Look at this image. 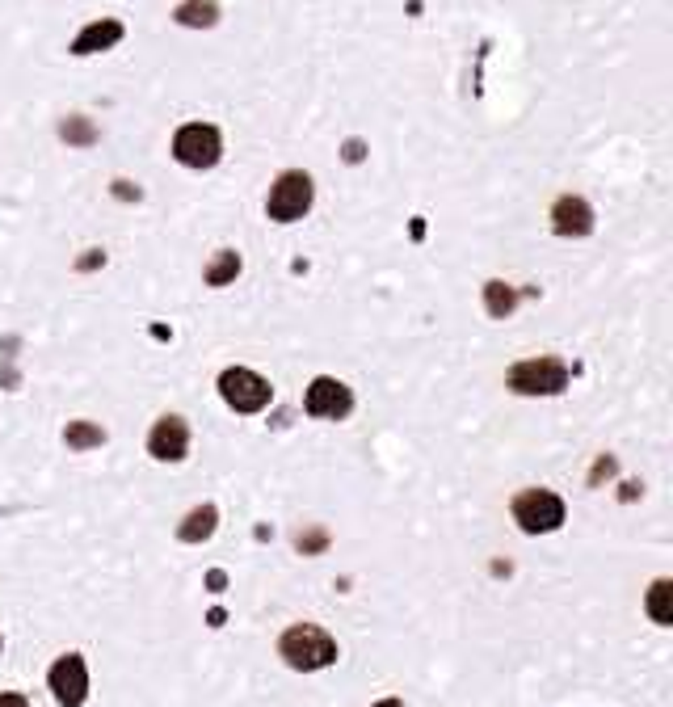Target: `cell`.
Returning <instances> with one entry per match:
<instances>
[{"label": "cell", "mask_w": 673, "mask_h": 707, "mask_svg": "<svg viewBox=\"0 0 673 707\" xmlns=\"http://www.w3.org/2000/svg\"><path fill=\"white\" fill-rule=\"evenodd\" d=\"M278 657L299 674H316V670H324V665L337 661V640L324 628H316V623H295V628L282 632Z\"/></svg>", "instance_id": "cell-1"}, {"label": "cell", "mask_w": 673, "mask_h": 707, "mask_svg": "<svg viewBox=\"0 0 673 707\" xmlns=\"http://www.w3.org/2000/svg\"><path fill=\"white\" fill-rule=\"evenodd\" d=\"M312 177L303 169H287L274 186H270V198H265V211H270V219H278V224H295V219H303L312 211Z\"/></svg>", "instance_id": "cell-2"}, {"label": "cell", "mask_w": 673, "mask_h": 707, "mask_svg": "<svg viewBox=\"0 0 673 707\" xmlns=\"http://www.w3.org/2000/svg\"><path fill=\"white\" fill-rule=\"evenodd\" d=\"M509 388L518 396H560L568 388V367L560 358H526L509 371Z\"/></svg>", "instance_id": "cell-3"}, {"label": "cell", "mask_w": 673, "mask_h": 707, "mask_svg": "<svg viewBox=\"0 0 673 707\" xmlns=\"http://www.w3.org/2000/svg\"><path fill=\"white\" fill-rule=\"evenodd\" d=\"M514 522L526 535H547L564 522V501L552 489H522L514 497Z\"/></svg>", "instance_id": "cell-4"}, {"label": "cell", "mask_w": 673, "mask_h": 707, "mask_svg": "<svg viewBox=\"0 0 673 707\" xmlns=\"http://www.w3.org/2000/svg\"><path fill=\"white\" fill-rule=\"evenodd\" d=\"M219 396L228 400V409H236V413H261L265 404H270L274 388H270V379H261L249 367H228L219 375Z\"/></svg>", "instance_id": "cell-5"}, {"label": "cell", "mask_w": 673, "mask_h": 707, "mask_svg": "<svg viewBox=\"0 0 673 707\" xmlns=\"http://www.w3.org/2000/svg\"><path fill=\"white\" fill-rule=\"evenodd\" d=\"M173 156L186 169H211V165H219V156H223V139H219V131L211 123H186L173 135Z\"/></svg>", "instance_id": "cell-6"}, {"label": "cell", "mask_w": 673, "mask_h": 707, "mask_svg": "<svg viewBox=\"0 0 673 707\" xmlns=\"http://www.w3.org/2000/svg\"><path fill=\"white\" fill-rule=\"evenodd\" d=\"M51 695L59 707H80L89 699V670H85V657L80 653H68V657H59L51 665Z\"/></svg>", "instance_id": "cell-7"}, {"label": "cell", "mask_w": 673, "mask_h": 707, "mask_svg": "<svg viewBox=\"0 0 673 707\" xmlns=\"http://www.w3.org/2000/svg\"><path fill=\"white\" fill-rule=\"evenodd\" d=\"M303 409H308L312 417H324V421H341V417H350V409H354V392L345 388L341 379L320 375V379H312L308 396H303Z\"/></svg>", "instance_id": "cell-8"}, {"label": "cell", "mask_w": 673, "mask_h": 707, "mask_svg": "<svg viewBox=\"0 0 673 707\" xmlns=\"http://www.w3.org/2000/svg\"><path fill=\"white\" fill-rule=\"evenodd\" d=\"M190 451V426L181 417H160L148 434V455L160 463H181Z\"/></svg>", "instance_id": "cell-9"}, {"label": "cell", "mask_w": 673, "mask_h": 707, "mask_svg": "<svg viewBox=\"0 0 673 707\" xmlns=\"http://www.w3.org/2000/svg\"><path fill=\"white\" fill-rule=\"evenodd\" d=\"M552 228L560 236H589V232H594V207H589L585 198H577V194H564V198H556V207H552Z\"/></svg>", "instance_id": "cell-10"}, {"label": "cell", "mask_w": 673, "mask_h": 707, "mask_svg": "<svg viewBox=\"0 0 673 707\" xmlns=\"http://www.w3.org/2000/svg\"><path fill=\"white\" fill-rule=\"evenodd\" d=\"M114 43H122V22L114 17H101V22L85 26L72 38V55H97V51H110Z\"/></svg>", "instance_id": "cell-11"}, {"label": "cell", "mask_w": 673, "mask_h": 707, "mask_svg": "<svg viewBox=\"0 0 673 707\" xmlns=\"http://www.w3.org/2000/svg\"><path fill=\"white\" fill-rule=\"evenodd\" d=\"M215 522H219L215 505H198V510H190L186 522L177 527V539H181V543H202V539H211V535H215Z\"/></svg>", "instance_id": "cell-12"}, {"label": "cell", "mask_w": 673, "mask_h": 707, "mask_svg": "<svg viewBox=\"0 0 673 707\" xmlns=\"http://www.w3.org/2000/svg\"><path fill=\"white\" fill-rule=\"evenodd\" d=\"M173 17L190 30H211L219 22V5L215 0H181V5L173 9Z\"/></svg>", "instance_id": "cell-13"}, {"label": "cell", "mask_w": 673, "mask_h": 707, "mask_svg": "<svg viewBox=\"0 0 673 707\" xmlns=\"http://www.w3.org/2000/svg\"><path fill=\"white\" fill-rule=\"evenodd\" d=\"M484 308H488V316H497V320L514 316V308H518V291L509 287V282H501V278L484 282Z\"/></svg>", "instance_id": "cell-14"}, {"label": "cell", "mask_w": 673, "mask_h": 707, "mask_svg": "<svg viewBox=\"0 0 673 707\" xmlns=\"http://www.w3.org/2000/svg\"><path fill=\"white\" fill-rule=\"evenodd\" d=\"M648 615H652V623H657V628H669L673 623V581H657L648 590Z\"/></svg>", "instance_id": "cell-15"}, {"label": "cell", "mask_w": 673, "mask_h": 707, "mask_svg": "<svg viewBox=\"0 0 673 707\" xmlns=\"http://www.w3.org/2000/svg\"><path fill=\"white\" fill-rule=\"evenodd\" d=\"M236 274H240V253L219 249L215 261L207 266V287H228V282H236Z\"/></svg>", "instance_id": "cell-16"}, {"label": "cell", "mask_w": 673, "mask_h": 707, "mask_svg": "<svg viewBox=\"0 0 673 707\" xmlns=\"http://www.w3.org/2000/svg\"><path fill=\"white\" fill-rule=\"evenodd\" d=\"M64 442L72 451H93L106 442V430L93 426V421H68V430H64Z\"/></svg>", "instance_id": "cell-17"}, {"label": "cell", "mask_w": 673, "mask_h": 707, "mask_svg": "<svg viewBox=\"0 0 673 707\" xmlns=\"http://www.w3.org/2000/svg\"><path fill=\"white\" fill-rule=\"evenodd\" d=\"M59 135H64L68 144H76V148H89V144H97V127L89 123V118H80V114L64 118V127H59Z\"/></svg>", "instance_id": "cell-18"}, {"label": "cell", "mask_w": 673, "mask_h": 707, "mask_svg": "<svg viewBox=\"0 0 673 707\" xmlns=\"http://www.w3.org/2000/svg\"><path fill=\"white\" fill-rule=\"evenodd\" d=\"M366 156V148H362V139H350V144H345V160H350V165H358V160Z\"/></svg>", "instance_id": "cell-19"}, {"label": "cell", "mask_w": 673, "mask_h": 707, "mask_svg": "<svg viewBox=\"0 0 673 707\" xmlns=\"http://www.w3.org/2000/svg\"><path fill=\"white\" fill-rule=\"evenodd\" d=\"M114 194L118 198H139V186H131V181H114Z\"/></svg>", "instance_id": "cell-20"}, {"label": "cell", "mask_w": 673, "mask_h": 707, "mask_svg": "<svg viewBox=\"0 0 673 707\" xmlns=\"http://www.w3.org/2000/svg\"><path fill=\"white\" fill-rule=\"evenodd\" d=\"M0 707H30L26 695H0Z\"/></svg>", "instance_id": "cell-21"}, {"label": "cell", "mask_w": 673, "mask_h": 707, "mask_svg": "<svg viewBox=\"0 0 673 707\" xmlns=\"http://www.w3.org/2000/svg\"><path fill=\"white\" fill-rule=\"evenodd\" d=\"M320 543H324V535L316 531V535H308V539H299V548H303V552H312V548H320Z\"/></svg>", "instance_id": "cell-22"}, {"label": "cell", "mask_w": 673, "mask_h": 707, "mask_svg": "<svg viewBox=\"0 0 673 707\" xmlns=\"http://www.w3.org/2000/svg\"><path fill=\"white\" fill-rule=\"evenodd\" d=\"M97 261H101V253H97V249H93V253H89V257H85V261H80V270H93V266H97Z\"/></svg>", "instance_id": "cell-23"}, {"label": "cell", "mask_w": 673, "mask_h": 707, "mask_svg": "<svg viewBox=\"0 0 673 707\" xmlns=\"http://www.w3.org/2000/svg\"><path fill=\"white\" fill-rule=\"evenodd\" d=\"M375 707H404L400 699H383V703H375Z\"/></svg>", "instance_id": "cell-24"}]
</instances>
